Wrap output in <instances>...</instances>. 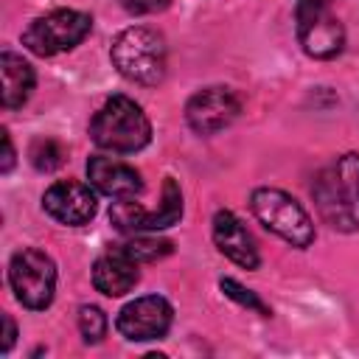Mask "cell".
Instances as JSON below:
<instances>
[{"mask_svg":"<svg viewBox=\"0 0 359 359\" xmlns=\"http://www.w3.org/2000/svg\"><path fill=\"white\" fill-rule=\"evenodd\" d=\"M129 258H135L137 264H149V261H157V258H163V255H168L174 247H171V241H165V238H151V236H135V238H129V241H123V244H118Z\"/></svg>","mask_w":359,"mask_h":359,"instance_id":"16","label":"cell"},{"mask_svg":"<svg viewBox=\"0 0 359 359\" xmlns=\"http://www.w3.org/2000/svg\"><path fill=\"white\" fill-rule=\"evenodd\" d=\"M42 208L59 224H87L95 216V194L79 180H59L42 194Z\"/></svg>","mask_w":359,"mask_h":359,"instance_id":"11","label":"cell"},{"mask_svg":"<svg viewBox=\"0 0 359 359\" xmlns=\"http://www.w3.org/2000/svg\"><path fill=\"white\" fill-rule=\"evenodd\" d=\"M241 112V101L230 87H205L185 104V121L196 135H216Z\"/></svg>","mask_w":359,"mask_h":359,"instance_id":"10","label":"cell"},{"mask_svg":"<svg viewBox=\"0 0 359 359\" xmlns=\"http://www.w3.org/2000/svg\"><path fill=\"white\" fill-rule=\"evenodd\" d=\"M90 137L98 149L132 154L149 146L151 123L140 104H135L129 95H109L90 121Z\"/></svg>","mask_w":359,"mask_h":359,"instance_id":"2","label":"cell"},{"mask_svg":"<svg viewBox=\"0 0 359 359\" xmlns=\"http://www.w3.org/2000/svg\"><path fill=\"white\" fill-rule=\"evenodd\" d=\"M87 180L90 185H95L101 194L112 199H132L143 191V180L132 165L112 157H101V154L87 160Z\"/></svg>","mask_w":359,"mask_h":359,"instance_id":"13","label":"cell"},{"mask_svg":"<svg viewBox=\"0 0 359 359\" xmlns=\"http://www.w3.org/2000/svg\"><path fill=\"white\" fill-rule=\"evenodd\" d=\"M168 0H121V6L132 14H149V11H160L165 8Z\"/></svg>","mask_w":359,"mask_h":359,"instance_id":"20","label":"cell"},{"mask_svg":"<svg viewBox=\"0 0 359 359\" xmlns=\"http://www.w3.org/2000/svg\"><path fill=\"white\" fill-rule=\"evenodd\" d=\"M14 339H17V325H14V320L8 314H3V353L11 351Z\"/></svg>","mask_w":359,"mask_h":359,"instance_id":"22","label":"cell"},{"mask_svg":"<svg viewBox=\"0 0 359 359\" xmlns=\"http://www.w3.org/2000/svg\"><path fill=\"white\" fill-rule=\"evenodd\" d=\"M79 331L87 345H95L107 337V314L98 306H81L79 309Z\"/></svg>","mask_w":359,"mask_h":359,"instance_id":"18","label":"cell"},{"mask_svg":"<svg viewBox=\"0 0 359 359\" xmlns=\"http://www.w3.org/2000/svg\"><path fill=\"white\" fill-rule=\"evenodd\" d=\"M93 28V17L76 8H56L22 31V45L36 56H56L76 48Z\"/></svg>","mask_w":359,"mask_h":359,"instance_id":"6","label":"cell"},{"mask_svg":"<svg viewBox=\"0 0 359 359\" xmlns=\"http://www.w3.org/2000/svg\"><path fill=\"white\" fill-rule=\"evenodd\" d=\"M0 76H3V107L6 109L22 107L31 98L34 84H36L34 67L22 56H17L11 50H3L0 53Z\"/></svg>","mask_w":359,"mask_h":359,"instance_id":"15","label":"cell"},{"mask_svg":"<svg viewBox=\"0 0 359 359\" xmlns=\"http://www.w3.org/2000/svg\"><path fill=\"white\" fill-rule=\"evenodd\" d=\"M28 154H31V163H34L36 171H56L67 157L65 146L59 140H53V137H36L31 143Z\"/></svg>","mask_w":359,"mask_h":359,"instance_id":"17","label":"cell"},{"mask_svg":"<svg viewBox=\"0 0 359 359\" xmlns=\"http://www.w3.org/2000/svg\"><path fill=\"white\" fill-rule=\"evenodd\" d=\"M314 205L334 230H359V154L348 151L328 163L311 182Z\"/></svg>","mask_w":359,"mask_h":359,"instance_id":"1","label":"cell"},{"mask_svg":"<svg viewBox=\"0 0 359 359\" xmlns=\"http://www.w3.org/2000/svg\"><path fill=\"white\" fill-rule=\"evenodd\" d=\"M182 216V191L180 185L168 177L163 182V202L157 210H143L137 202L132 199H118L109 208V222L121 230V233H135V230H163L177 224Z\"/></svg>","mask_w":359,"mask_h":359,"instance_id":"8","label":"cell"},{"mask_svg":"<svg viewBox=\"0 0 359 359\" xmlns=\"http://www.w3.org/2000/svg\"><path fill=\"white\" fill-rule=\"evenodd\" d=\"M213 244L219 247V252L224 258H230L233 264H238L244 269H258V264H261L255 238L250 236L244 222L230 210H216V216H213Z\"/></svg>","mask_w":359,"mask_h":359,"instance_id":"12","label":"cell"},{"mask_svg":"<svg viewBox=\"0 0 359 359\" xmlns=\"http://www.w3.org/2000/svg\"><path fill=\"white\" fill-rule=\"evenodd\" d=\"M297 39L311 59H334L345 48V28L331 11V0H297L294 3Z\"/></svg>","mask_w":359,"mask_h":359,"instance_id":"7","label":"cell"},{"mask_svg":"<svg viewBox=\"0 0 359 359\" xmlns=\"http://www.w3.org/2000/svg\"><path fill=\"white\" fill-rule=\"evenodd\" d=\"M171 320H174V309H171V303L165 297L143 294V297L126 303L118 311L115 328L129 342H149V339L165 337L168 328H171Z\"/></svg>","mask_w":359,"mask_h":359,"instance_id":"9","label":"cell"},{"mask_svg":"<svg viewBox=\"0 0 359 359\" xmlns=\"http://www.w3.org/2000/svg\"><path fill=\"white\" fill-rule=\"evenodd\" d=\"M219 289L230 297V300H236L238 306H244V309H250V311H258L261 317H269L272 314V309L252 292V289H244L238 280H233V278H222L219 280Z\"/></svg>","mask_w":359,"mask_h":359,"instance_id":"19","label":"cell"},{"mask_svg":"<svg viewBox=\"0 0 359 359\" xmlns=\"http://www.w3.org/2000/svg\"><path fill=\"white\" fill-rule=\"evenodd\" d=\"M14 168V146H11V135L3 129V163H0V171L8 174Z\"/></svg>","mask_w":359,"mask_h":359,"instance_id":"21","label":"cell"},{"mask_svg":"<svg viewBox=\"0 0 359 359\" xmlns=\"http://www.w3.org/2000/svg\"><path fill=\"white\" fill-rule=\"evenodd\" d=\"M137 261L129 258L118 244L109 247L93 264V286L107 297H121L137 283Z\"/></svg>","mask_w":359,"mask_h":359,"instance_id":"14","label":"cell"},{"mask_svg":"<svg viewBox=\"0 0 359 359\" xmlns=\"http://www.w3.org/2000/svg\"><path fill=\"white\" fill-rule=\"evenodd\" d=\"M8 283L14 297L34 311H42L50 306L56 292V264L48 252L36 247L17 250L8 264Z\"/></svg>","mask_w":359,"mask_h":359,"instance_id":"5","label":"cell"},{"mask_svg":"<svg viewBox=\"0 0 359 359\" xmlns=\"http://www.w3.org/2000/svg\"><path fill=\"white\" fill-rule=\"evenodd\" d=\"M250 208L255 213V219L275 233L278 238H283L286 244L306 250L314 241V222L309 219V213L303 210V205L289 196L280 188H255L250 196Z\"/></svg>","mask_w":359,"mask_h":359,"instance_id":"4","label":"cell"},{"mask_svg":"<svg viewBox=\"0 0 359 359\" xmlns=\"http://www.w3.org/2000/svg\"><path fill=\"white\" fill-rule=\"evenodd\" d=\"M109 56L118 73L135 84L154 87L165 79V42L151 28L132 25L121 31L112 42Z\"/></svg>","mask_w":359,"mask_h":359,"instance_id":"3","label":"cell"}]
</instances>
